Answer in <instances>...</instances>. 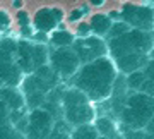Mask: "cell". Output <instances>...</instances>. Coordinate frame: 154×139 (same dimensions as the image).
<instances>
[{
	"instance_id": "obj_1",
	"label": "cell",
	"mask_w": 154,
	"mask_h": 139,
	"mask_svg": "<svg viewBox=\"0 0 154 139\" xmlns=\"http://www.w3.org/2000/svg\"><path fill=\"white\" fill-rule=\"evenodd\" d=\"M118 74L115 60L110 55H105L79 67L74 74L72 86L82 89L93 103H103L111 98Z\"/></svg>"
},
{
	"instance_id": "obj_2",
	"label": "cell",
	"mask_w": 154,
	"mask_h": 139,
	"mask_svg": "<svg viewBox=\"0 0 154 139\" xmlns=\"http://www.w3.org/2000/svg\"><path fill=\"white\" fill-rule=\"evenodd\" d=\"M58 83H60V76L53 71L50 64H45L34 69L33 72L26 74L21 83V89L24 93L26 105L29 106V110L36 106H43L48 93L53 91L58 86Z\"/></svg>"
},
{
	"instance_id": "obj_3",
	"label": "cell",
	"mask_w": 154,
	"mask_h": 139,
	"mask_svg": "<svg viewBox=\"0 0 154 139\" xmlns=\"http://www.w3.org/2000/svg\"><path fill=\"white\" fill-rule=\"evenodd\" d=\"M154 115V95L146 91H132L127 95L120 115V122L127 131H146Z\"/></svg>"
},
{
	"instance_id": "obj_4",
	"label": "cell",
	"mask_w": 154,
	"mask_h": 139,
	"mask_svg": "<svg viewBox=\"0 0 154 139\" xmlns=\"http://www.w3.org/2000/svg\"><path fill=\"white\" fill-rule=\"evenodd\" d=\"M62 112H63V118L70 127L81 125V124H89L94 122L96 115V108H94L93 101L88 98V95L82 89L72 86L69 89H63L62 95Z\"/></svg>"
},
{
	"instance_id": "obj_5",
	"label": "cell",
	"mask_w": 154,
	"mask_h": 139,
	"mask_svg": "<svg viewBox=\"0 0 154 139\" xmlns=\"http://www.w3.org/2000/svg\"><path fill=\"white\" fill-rule=\"evenodd\" d=\"M108 55L111 58L127 55V53H149L154 46V31L130 28L120 36L108 38Z\"/></svg>"
},
{
	"instance_id": "obj_6",
	"label": "cell",
	"mask_w": 154,
	"mask_h": 139,
	"mask_svg": "<svg viewBox=\"0 0 154 139\" xmlns=\"http://www.w3.org/2000/svg\"><path fill=\"white\" fill-rule=\"evenodd\" d=\"M24 76V71L17 64V41L12 38L0 39V86H17Z\"/></svg>"
},
{
	"instance_id": "obj_7",
	"label": "cell",
	"mask_w": 154,
	"mask_h": 139,
	"mask_svg": "<svg viewBox=\"0 0 154 139\" xmlns=\"http://www.w3.org/2000/svg\"><path fill=\"white\" fill-rule=\"evenodd\" d=\"M50 65L60 77L67 79L74 77L82 62L72 46H55V50L50 52Z\"/></svg>"
},
{
	"instance_id": "obj_8",
	"label": "cell",
	"mask_w": 154,
	"mask_h": 139,
	"mask_svg": "<svg viewBox=\"0 0 154 139\" xmlns=\"http://www.w3.org/2000/svg\"><path fill=\"white\" fill-rule=\"evenodd\" d=\"M55 127V118L53 113L46 110L45 106H36L28 113V125L24 136L33 139H41V137H50Z\"/></svg>"
},
{
	"instance_id": "obj_9",
	"label": "cell",
	"mask_w": 154,
	"mask_h": 139,
	"mask_svg": "<svg viewBox=\"0 0 154 139\" xmlns=\"http://www.w3.org/2000/svg\"><path fill=\"white\" fill-rule=\"evenodd\" d=\"M72 48L75 50V53L79 55L82 64L108 55V43L101 36H96V34L75 36L74 43H72Z\"/></svg>"
},
{
	"instance_id": "obj_10",
	"label": "cell",
	"mask_w": 154,
	"mask_h": 139,
	"mask_svg": "<svg viewBox=\"0 0 154 139\" xmlns=\"http://www.w3.org/2000/svg\"><path fill=\"white\" fill-rule=\"evenodd\" d=\"M120 19H123L130 28L147 29V31L154 29V11L151 7L128 4L122 9Z\"/></svg>"
},
{
	"instance_id": "obj_11",
	"label": "cell",
	"mask_w": 154,
	"mask_h": 139,
	"mask_svg": "<svg viewBox=\"0 0 154 139\" xmlns=\"http://www.w3.org/2000/svg\"><path fill=\"white\" fill-rule=\"evenodd\" d=\"M62 19H63L62 9H39L33 17V26L36 31H43V33L50 34L51 31L57 29Z\"/></svg>"
},
{
	"instance_id": "obj_12",
	"label": "cell",
	"mask_w": 154,
	"mask_h": 139,
	"mask_svg": "<svg viewBox=\"0 0 154 139\" xmlns=\"http://www.w3.org/2000/svg\"><path fill=\"white\" fill-rule=\"evenodd\" d=\"M113 60H115V65L118 69V72L127 76V74L134 72V71L144 69V65L149 60V53H127V55L116 57Z\"/></svg>"
},
{
	"instance_id": "obj_13",
	"label": "cell",
	"mask_w": 154,
	"mask_h": 139,
	"mask_svg": "<svg viewBox=\"0 0 154 139\" xmlns=\"http://www.w3.org/2000/svg\"><path fill=\"white\" fill-rule=\"evenodd\" d=\"M0 100H4L11 112H17V110H24L26 108V98L22 89H17V86H0Z\"/></svg>"
},
{
	"instance_id": "obj_14",
	"label": "cell",
	"mask_w": 154,
	"mask_h": 139,
	"mask_svg": "<svg viewBox=\"0 0 154 139\" xmlns=\"http://www.w3.org/2000/svg\"><path fill=\"white\" fill-rule=\"evenodd\" d=\"M17 64L21 65L24 74L34 71L33 64V39H19L17 41Z\"/></svg>"
},
{
	"instance_id": "obj_15",
	"label": "cell",
	"mask_w": 154,
	"mask_h": 139,
	"mask_svg": "<svg viewBox=\"0 0 154 139\" xmlns=\"http://www.w3.org/2000/svg\"><path fill=\"white\" fill-rule=\"evenodd\" d=\"M89 24H91L93 34L105 38V36H108V33H110L113 19H111V16H108V14H94V16L91 17Z\"/></svg>"
},
{
	"instance_id": "obj_16",
	"label": "cell",
	"mask_w": 154,
	"mask_h": 139,
	"mask_svg": "<svg viewBox=\"0 0 154 139\" xmlns=\"http://www.w3.org/2000/svg\"><path fill=\"white\" fill-rule=\"evenodd\" d=\"M94 125L98 129L101 137H120V132L116 129V124L110 117H96L94 118Z\"/></svg>"
},
{
	"instance_id": "obj_17",
	"label": "cell",
	"mask_w": 154,
	"mask_h": 139,
	"mask_svg": "<svg viewBox=\"0 0 154 139\" xmlns=\"http://www.w3.org/2000/svg\"><path fill=\"white\" fill-rule=\"evenodd\" d=\"M70 137H74V139H96V137H101V136H99L94 122H89V124L75 125L70 131Z\"/></svg>"
},
{
	"instance_id": "obj_18",
	"label": "cell",
	"mask_w": 154,
	"mask_h": 139,
	"mask_svg": "<svg viewBox=\"0 0 154 139\" xmlns=\"http://www.w3.org/2000/svg\"><path fill=\"white\" fill-rule=\"evenodd\" d=\"M74 39H75V34H72L69 29H63V28L55 29L50 34V43L53 46H72Z\"/></svg>"
},
{
	"instance_id": "obj_19",
	"label": "cell",
	"mask_w": 154,
	"mask_h": 139,
	"mask_svg": "<svg viewBox=\"0 0 154 139\" xmlns=\"http://www.w3.org/2000/svg\"><path fill=\"white\" fill-rule=\"evenodd\" d=\"M125 79H127V86H128L130 91H140L147 77L144 74V69H139V71H134V72L127 74Z\"/></svg>"
},
{
	"instance_id": "obj_20",
	"label": "cell",
	"mask_w": 154,
	"mask_h": 139,
	"mask_svg": "<svg viewBox=\"0 0 154 139\" xmlns=\"http://www.w3.org/2000/svg\"><path fill=\"white\" fill-rule=\"evenodd\" d=\"M0 137H21V132L17 131V127L14 125V124L7 122V124H2L0 125Z\"/></svg>"
},
{
	"instance_id": "obj_21",
	"label": "cell",
	"mask_w": 154,
	"mask_h": 139,
	"mask_svg": "<svg viewBox=\"0 0 154 139\" xmlns=\"http://www.w3.org/2000/svg\"><path fill=\"white\" fill-rule=\"evenodd\" d=\"M130 29V26L127 24L123 19H120V21H113V24H111V29L110 33H108V38H115V36H120L122 33H125V31H128Z\"/></svg>"
},
{
	"instance_id": "obj_22",
	"label": "cell",
	"mask_w": 154,
	"mask_h": 139,
	"mask_svg": "<svg viewBox=\"0 0 154 139\" xmlns=\"http://www.w3.org/2000/svg\"><path fill=\"white\" fill-rule=\"evenodd\" d=\"M7 122H11V108L4 103V100H0V125Z\"/></svg>"
},
{
	"instance_id": "obj_23",
	"label": "cell",
	"mask_w": 154,
	"mask_h": 139,
	"mask_svg": "<svg viewBox=\"0 0 154 139\" xmlns=\"http://www.w3.org/2000/svg\"><path fill=\"white\" fill-rule=\"evenodd\" d=\"M89 34H93L91 24L89 22H79V26L75 29V36H89Z\"/></svg>"
},
{
	"instance_id": "obj_24",
	"label": "cell",
	"mask_w": 154,
	"mask_h": 139,
	"mask_svg": "<svg viewBox=\"0 0 154 139\" xmlns=\"http://www.w3.org/2000/svg\"><path fill=\"white\" fill-rule=\"evenodd\" d=\"M144 74H146V77H147L149 81H154V57L149 58L147 64L144 65Z\"/></svg>"
},
{
	"instance_id": "obj_25",
	"label": "cell",
	"mask_w": 154,
	"mask_h": 139,
	"mask_svg": "<svg viewBox=\"0 0 154 139\" xmlns=\"http://www.w3.org/2000/svg\"><path fill=\"white\" fill-rule=\"evenodd\" d=\"M11 28V17L5 11H0V31Z\"/></svg>"
},
{
	"instance_id": "obj_26",
	"label": "cell",
	"mask_w": 154,
	"mask_h": 139,
	"mask_svg": "<svg viewBox=\"0 0 154 139\" xmlns=\"http://www.w3.org/2000/svg\"><path fill=\"white\" fill-rule=\"evenodd\" d=\"M34 34V26L31 24H26V26H21V36L24 39H31Z\"/></svg>"
},
{
	"instance_id": "obj_27",
	"label": "cell",
	"mask_w": 154,
	"mask_h": 139,
	"mask_svg": "<svg viewBox=\"0 0 154 139\" xmlns=\"http://www.w3.org/2000/svg\"><path fill=\"white\" fill-rule=\"evenodd\" d=\"M84 14H88V9H75L69 14V21H79Z\"/></svg>"
},
{
	"instance_id": "obj_28",
	"label": "cell",
	"mask_w": 154,
	"mask_h": 139,
	"mask_svg": "<svg viewBox=\"0 0 154 139\" xmlns=\"http://www.w3.org/2000/svg\"><path fill=\"white\" fill-rule=\"evenodd\" d=\"M33 41H36V43H46L48 41V33H43V31H36V33L33 34Z\"/></svg>"
},
{
	"instance_id": "obj_29",
	"label": "cell",
	"mask_w": 154,
	"mask_h": 139,
	"mask_svg": "<svg viewBox=\"0 0 154 139\" xmlns=\"http://www.w3.org/2000/svg\"><path fill=\"white\" fill-rule=\"evenodd\" d=\"M17 19H19V24H21V26L31 24V17H29L24 11H19V12H17Z\"/></svg>"
},
{
	"instance_id": "obj_30",
	"label": "cell",
	"mask_w": 154,
	"mask_h": 139,
	"mask_svg": "<svg viewBox=\"0 0 154 139\" xmlns=\"http://www.w3.org/2000/svg\"><path fill=\"white\" fill-rule=\"evenodd\" d=\"M146 132H147V136L154 137V115H152V118H151V122L147 124V127H146Z\"/></svg>"
},
{
	"instance_id": "obj_31",
	"label": "cell",
	"mask_w": 154,
	"mask_h": 139,
	"mask_svg": "<svg viewBox=\"0 0 154 139\" xmlns=\"http://www.w3.org/2000/svg\"><path fill=\"white\" fill-rule=\"evenodd\" d=\"M105 2H106V0H91V4H93V5H103Z\"/></svg>"
},
{
	"instance_id": "obj_32",
	"label": "cell",
	"mask_w": 154,
	"mask_h": 139,
	"mask_svg": "<svg viewBox=\"0 0 154 139\" xmlns=\"http://www.w3.org/2000/svg\"><path fill=\"white\" fill-rule=\"evenodd\" d=\"M0 39H2V38H0Z\"/></svg>"
}]
</instances>
